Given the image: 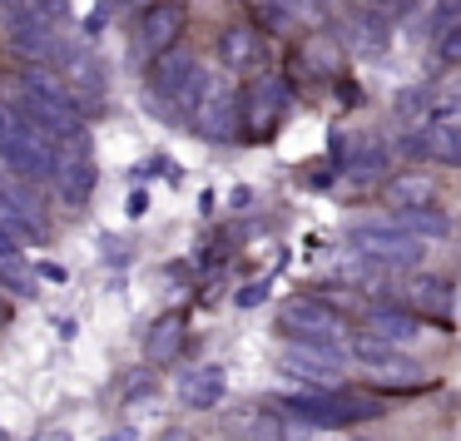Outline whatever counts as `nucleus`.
I'll use <instances>...</instances> for the list:
<instances>
[{"mask_svg": "<svg viewBox=\"0 0 461 441\" xmlns=\"http://www.w3.org/2000/svg\"><path fill=\"white\" fill-rule=\"evenodd\" d=\"M278 411L288 421H303V427H352V421H372L382 417V401L377 397H362V392L348 387H332V392H308V397H283Z\"/></svg>", "mask_w": 461, "mask_h": 441, "instance_id": "obj_1", "label": "nucleus"}, {"mask_svg": "<svg viewBox=\"0 0 461 441\" xmlns=\"http://www.w3.org/2000/svg\"><path fill=\"white\" fill-rule=\"evenodd\" d=\"M278 328H283V338L293 342V347H328V352H342V312L338 308H328V302H318V298H288L283 302V312H278Z\"/></svg>", "mask_w": 461, "mask_h": 441, "instance_id": "obj_2", "label": "nucleus"}, {"mask_svg": "<svg viewBox=\"0 0 461 441\" xmlns=\"http://www.w3.org/2000/svg\"><path fill=\"white\" fill-rule=\"evenodd\" d=\"M189 120L194 130L203 134V140H239L243 134V94H233L223 80H213V75H203V90L194 94L189 104Z\"/></svg>", "mask_w": 461, "mask_h": 441, "instance_id": "obj_3", "label": "nucleus"}, {"mask_svg": "<svg viewBox=\"0 0 461 441\" xmlns=\"http://www.w3.org/2000/svg\"><path fill=\"white\" fill-rule=\"evenodd\" d=\"M348 243L357 248L362 263H372V268H417L421 263V238H407V233L387 229V223H357V229L348 233Z\"/></svg>", "mask_w": 461, "mask_h": 441, "instance_id": "obj_4", "label": "nucleus"}, {"mask_svg": "<svg viewBox=\"0 0 461 441\" xmlns=\"http://www.w3.org/2000/svg\"><path fill=\"white\" fill-rule=\"evenodd\" d=\"M149 90L159 94V100H179L184 110L194 104V94L203 90V70H199V55L194 50H169L154 60L149 70Z\"/></svg>", "mask_w": 461, "mask_h": 441, "instance_id": "obj_5", "label": "nucleus"}, {"mask_svg": "<svg viewBox=\"0 0 461 441\" xmlns=\"http://www.w3.org/2000/svg\"><path fill=\"white\" fill-rule=\"evenodd\" d=\"M288 100H293L288 80H283V75H263V80L243 94V130H249L253 140H268V134L278 130V120L288 114Z\"/></svg>", "mask_w": 461, "mask_h": 441, "instance_id": "obj_6", "label": "nucleus"}, {"mask_svg": "<svg viewBox=\"0 0 461 441\" xmlns=\"http://www.w3.org/2000/svg\"><path fill=\"white\" fill-rule=\"evenodd\" d=\"M0 159L11 164L15 174H25V179H55V174H60V154H55L31 124H21L11 140H0Z\"/></svg>", "mask_w": 461, "mask_h": 441, "instance_id": "obj_7", "label": "nucleus"}, {"mask_svg": "<svg viewBox=\"0 0 461 441\" xmlns=\"http://www.w3.org/2000/svg\"><path fill=\"white\" fill-rule=\"evenodd\" d=\"M184 21H189V11H184L179 0H154L149 11H144V21H140V45L154 55V60L169 55V50H179Z\"/></svg>", "mask_w": 461, "mask_h": 441, "instance_id": "obj_8", "label": "nucleus"}, {"mask_svg": "<svg viewBox=\"0 0 461 441\" xmlns=\"http://www.w3.org/2000/svg\"><path fill=\"white\" fill-rule=\"evenodd\" d=\"M0 229L5 233H21V238H35L45 243V219H41V203L31 199V189L25 184H11V179H0Z\"/></svg>", "mask_w": 461, "mask_h": 441, "instance_id": "obj_9", "label": "nucleus"}, {"mask_svg": "<svg viewBox=\"0 0 461 441\" xmlns=\"http://www.w3.org/2000/svg\"><path fill=\"white\" fill-rule=\"evenodd\" d=\"M357 352L367 367H377L382 377L392 382V387H427V372L417 367V362H407L402 352H392V342H377V338H357Z\"/></svg>", "mask_w": 461, "mask_h": 441, "instance_id": "obj_10", "label": "nucleus"}, {"mask_svg": "<svg viewBox=\"0 0 461 441\" xmlns=\"http://www.w3.org/2000/svg\"><path fill=\"white\" fill-rule=\"evenodd\" d=\"M223 387H229V377H223V367H194V372H184V382H179V397L189 401L194 411H209V407H219L223 401Z\"/></svg>", "mask_w": 461, "mask_h": 441, "instance_id": "obj_11", "label": "nucleus"}, {"mask_svg": "<svg viewBox=\"0 0 461 441\" xmlns=\"http://www.w3.org/2000/svg\"><path fill=\"white\" fill-rule=\"evenodd\" d=\"M338 367H342V352H328V347H288V357H283V372L308 382H332Z\"/></svg>", "mask_w": 461, "mask_h": 441, "instance_id": "obj_12", "label": "nucleus"}, {"mask_svg": "<svg viewBox=\"0 0 461 441\" xmlns=\"http://www.w3.org/2000/svg\"><path fill=\"white\" fill-rule=\"evenodd\" d=\"M382 223L397 229V233H407V238H447L451 233V219L437 213V209H397V213H387Z\"/></svg>", "mask_w": 461, "mask_h": 441, "instance_id": "obj_13", "label": "nucleus"}, {"mask_svg": "<svg viewBox=\"0 0 461 441\" xmlns=\"http://www.w3.org/2000/svg\"><path fill=\"white\" fill-rule=\"evenodd\" d=\"M219 55L229 70H249V65L263 60V40L249 31V25H229V31L219 35Z\"/></svg>", "mask_w": 461, "mask_h": 441, "instance_id": "obj_14", "label": "nucleus"}, {"mask_svg": "<svg viewBox=\"0 0 461 441\" xmlns=\"http://www.w3.org/2000/svg\"><path fill=\"white\" fill-rule=\"evenodd\" d=\"M367 332L377 342H392V347H397V342L417 338V318H411V312H402V308H372L367 312Z\"/></svg>", "mask_w": 461, "mask_h": 441, "instance_id": "obj_15", "label": "nucleus"}, {"mask_svg": "<svg viewBox=\"0 0 461 441\" xmlns=\"http://www.w3.org/2000/svg\"><path fill=\"white\" fill-rule=\"evenodd\" d=\"M179 347H184V312H164V318L149 328L144 352H149V362H174Z\"/></svg>", "mask_w": 461, "mask_h": 441, "instance_id": "obj_16", "label": "nucleus"}, {"mask_svg": "<svg viewBox=\"0 0 461 441\" xmlns=\"http://www.w3.org/2000/svg\"><path fill=\"white\" fill-rule=\"evenodd\" d=\"M431 199H437V189H431V179H421V174H402V179L387 184L392 209H431Z\"/></svg>", "mask_w": 461, "mask_h": 441, "instance_id": "obj_17", "label": "nucleus"}, {"mask_svg": "<svg viewBox=\"0 0 461 441\" xmlns=\"http://www.w3.org/2000/svg\"><path fill=\"white\" fill-rule=\"evenodd\" d=\"M421 154L437 164H456L461 169V124H437V130L421 134Z\"/></svg>", "mask_w": 461, "mask_h": 441, "instance_id": "obj_18", "label": "nucleus"}, {"mask_svg": "<svg viewBox=\"0 0 461 441\" xmlns=\"http://www.w3.org/2000/svg\"><path fill=\"white\" fill-rule=\"evenodd\" d=\"M407 302L417 312H447L451 302V288L441 278H427V273H417V278H407Z\"/></svg>", "mask_w": 461, "mask_h": 441, "instance_id": "obj_19", "label": "nucleus"}, {"mask_svg": "<svg viewBox=\"0 0 461 441\" xmlns=\"http://www.w3.org/2000/svg\"><path fill=\"white\" fill-rule=\"evenodd\" d=\"M95 189V164L90 159H60V194L70 203H85Z\"/></svg>", "mask_w": 461, "mask_h": 441, "instance_id": "obj_20", "label": "nucleus"}, {"mask_svg": "<svg viewBox=\"0 0 461 441\" xmlns=\"http://www.w3.org/2000/svg\"><path fill=\"white\" fill-rule=\"evenodd\" d=\"M0 283H5L11 292H35V283H31V273H25L21 253H15V238L5 229H0Z\"/></svg>", "mask_w": 461, "mask_h": 441, "instance_id": "obj_21", "label": "nucleus"}, {"mask_svg": "<svg viewBox=\"0 0 461 441\" xmlns=\"http://www.w3.org/2000/svg\"><path fill=\"white\" fill-rule=\"evenodd\" d=\"M348 35H352V45H357V50H367V55L387 50V21H382V15H352Z\"/></svg>", "mask_w": 461, "mask_h": 441, "instance_id": "obj_22", "label": "nucleus"}, {"mask_svg": "<svg viewBox=\"0 0 461 441\" xmlns=\"http://www.w3.org/2000/svg\"><path fill=\"white\" fill-rule=\"evenodd\" d=\"M382 169H387V154H382L377 140H357V144H352L348 174H357V179H377Z\"/></svg>", "mask_w": 461, "mask_h": 441, "instance_id": "obj_23", "label": "nucleus"}, {"mask_svg": "<svg viewBox=\"0 0 461 441\" xmlns=\"http://www.w3.org/2000/svg\"><path fill=\"white\" fill-rule=\"evenodd\" d=\"M437 60L441 65H461V21L451 25V31L437 35Z\"/></svg>", "mask_w": 461, "mask_h": 441, "instance_id": "obj_24", "label": "nucleus"}, {"mask_svg": "<svg viewBox=\"0 0 461 441\" xmlns=\"http://www.w3.org/2000/svg\"><path fill=\"white\" fill-rule=\"evenodd\" d=\"M263 298H268V283H249V288L239 292V308H258Z\"/></svg>", "mask_w": 461, "mask_h": 441, "instance_id": "obj_25", "label": "nucleus"}, {"mask_svg": "<svg viewBox=\"0 0 461 441\" xmlns=\"http://www.w3.org/2000/svg\"><path fill=\"white\" fill-rule=\"evenodd\" d=\"M15 130H21V114H11L5 104H0V140H11Z\"/></svg>", "mask_w": 461, "mask_h": 441, "instance_id": "obj_26", "label": "nucleus"}, {"mask_svg": "<svg viewBox=\"0 0 461 441\" xmlns=\"http://www.w3.org/2000/svg\"><path fill=\"white\" fill-rule=\"evenodd\" d=\"M124 5H154V0H124Z\"/></svg>", "mask_w": 461, "mask_h": 441, "instance_id": "obj_27", "label": "nucleus"}]
</instances>
